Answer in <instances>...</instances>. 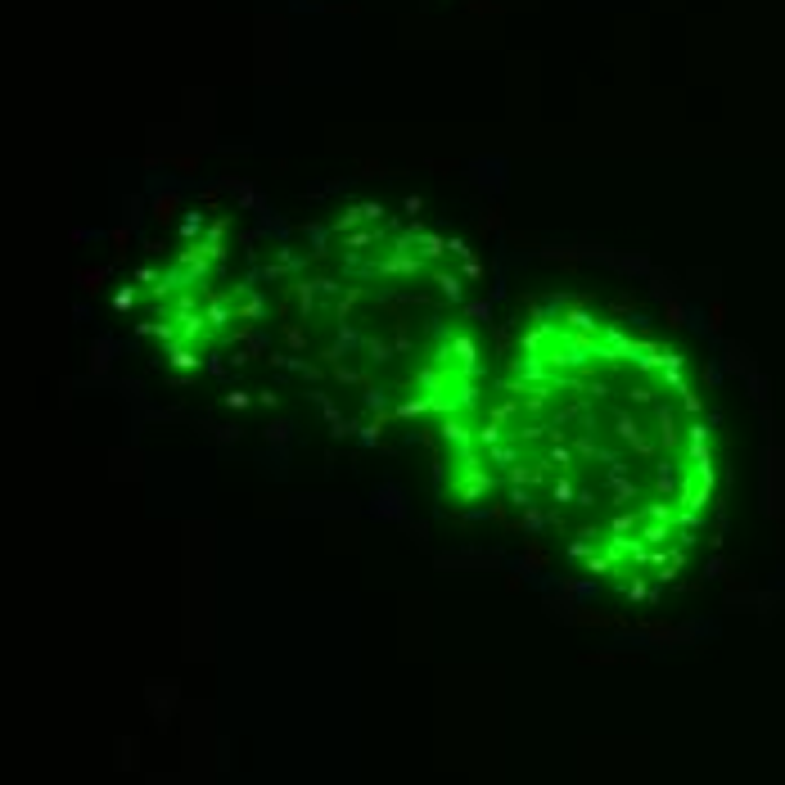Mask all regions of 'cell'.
Here are the masks:
<instances>
[{
    "mask_svg": "<svg viewBox=\"0 0 785 785\" xmlns=\"http://www.w3.org/2000/svg\"><path fill=\"white\" fill-rule=\"evenodd\" d=\"M587 578L645 596L672 582L713 519L718 420L677 343L578 298H546L497 339L483 397L438 465Z\"/></svg>",
    "mask_w": 785,
    "mask_h": 785,
    "instance_id": "cell-1",
    "label": "cell"
},
{
    "mask_svg": "<svg viewBox=\"0 0 785 785\" xmlns=\"http://www.w3.org/2000/svg\"><path fill=\"white\" fill-rule=\"evenodd\" d=\"M253 339L348 420L415 429L443 465L501 334L478 257L424 217L366 199L257 249Z\"/></svg>",
    "mask_w": 785,
    "mask_h": 785,
    "instance_id": "cell-2",
    "label": "cell"
}]
</instances>
